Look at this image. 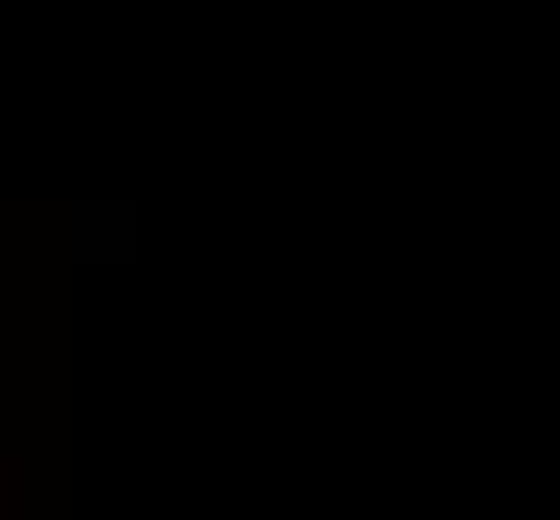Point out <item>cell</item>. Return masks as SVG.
Segmentation results:
<instances>
[{
	"label": "cell",
	"mask_w": 560,
	"mask_h": 520,
	"mask_svg": "<svg viewBox=\"0 0 560 520\" xmlns=\"http://www.w3.org/2000/svg\"><path fill=\"white\" fill-rule=\"evenodd\" d=\"M72 256H81V265H129V256H137V208L129 200L72 208Z\"/></svg>",
	"instance_id": "cell-1"
}]
</instances>
